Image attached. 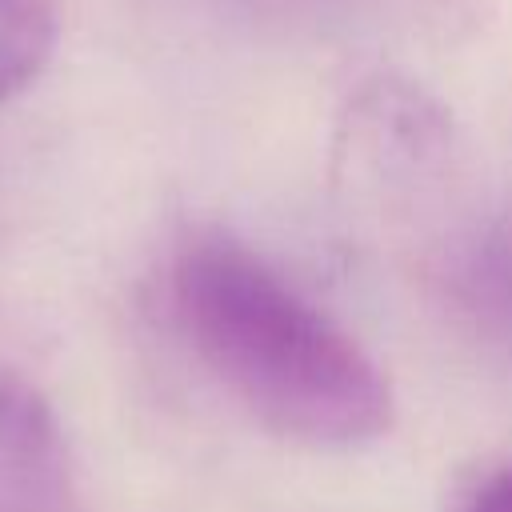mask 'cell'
Masks as SVG:
<instances>
[{
	"mask_svg": "<svg viewBox=\"0 0 512 512\" xmlns=\"http://www.w3.org/2000/svg\"><path fill=\"white\" fill-rule=\"evenodd\" d=\"M172 312L212 380L268 432L304 448H360L392 428V388L364 344L228 236L172 264Z\"/></svg>",
	"mask_w": 512,
	"mask_h": 512,
	"instance_id": "6da1fadb",
	"label": "cell"
},
{
	"mask_svg": "<svg viewBox=\"0 0 512 512\" xmlns=\"http://www.w3.org/2000/svg\"><path fill=\"white\" fill-rule=\"evenodd\" d=\"M72 448L48 396L0 360V512H72Z\"/></svg>",
	"mask_w": 512,
	"mask_h": 512,
	"instance_id": "7a4b0ae2",
	"label": "cell"
},
{
	"mask_svg": "<svg viewBox=\"0 0 512 512\" xmlns=\"http://www.w3.org/2000/svg\"><path fill=\"white\" fill-rule=\"evenodd\" d=\"M60 40V0H0V108L28 92Z\"/></svg>",
	"mask_w": 512,
	"mask_h": 512,
	"instance_id": "3957f363",
	"label": "cell"
},
{
	"mask_svg": "<svg viewBox=\"0 0 512 512\" xmlns=\"http://www.w3.org/2000/svg\"><path fill=\"white\" fill-rule=\"evenodd\" d=\"M468 512H512V464L488 472L476 484V492L468 500Z\"/></svg>",
	"mask_w": 512,
	"mask_h": 512,
	"instance_id": "277c9868",
	"label": "cell"
}]
</instances>
